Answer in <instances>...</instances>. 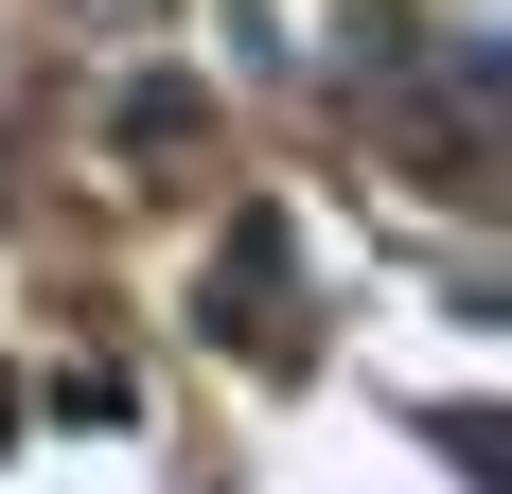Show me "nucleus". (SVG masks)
Returning a JSON list of instances; mask_svg holds the SVG:
<instances>
[{
	"mask_svg": "<svg viewBox=\"0 0 512 494\" xmlns=\"http://www.w3.org/2000/svg\"><path fill=\"white\" fill-rule=\"evenodd\" d=\"M195 318L230 353H301V300H283V212H248V230L212 247V283H195Z\"/></svg>",
	"mask_w": 512,
	"mask_h": 494,
	"instance_id": "1",
	"label": "nucleus"
},
{
	"mask_svg": "<svg viewBox=\"0 0 512 494\" xmlns=\"http://www.w3.org/2000/svg\"><path fill=\"white\" fill-rule=\"evenodd\" d=\"M106 124H124V159H177V142H212V106L177 89V71H142V89L106 106Z\"/></svg>",
	"mask_w": 512,
	"mask_h": 494,
	"instance_id": "2",
	"label": "nucleus"
}]
</instances>
